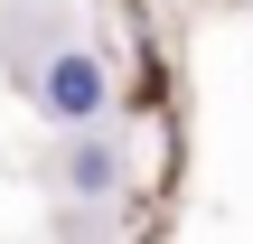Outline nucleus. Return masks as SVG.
I'll use <instances>...</instances> for the list:
<instances>
[{"label":"nucleus","mask_w":253,"mask_h":244,"mask_svg":"<svg viewBox=\"0 0 253 244\" xmlns=\"http://www.w3.org/2000/svg\"><path fill=\"white\" fill-rule=\"evenodd\" d=\"M56 188H66L75 207H103V197H122V141H113L103 122L66 132V141H56Z\"/></svg>","instance_id":"f03ea898"},{"label":"nucleus","mask_w":253,"mask_h":244,"mask_svg":"<svg viewBox=\"0 0 253 244\" xmlns=\"http://www.w3.org/2000/svg\"><path fill=\"white\" fill-rule=\"evenodd\" d=\"M28 103H38L56 132H84V122L113 113V66H103L94 47H47V56L28 66Z\"/></svg>","instance_id":"f257e3e1"}]
</instances>
